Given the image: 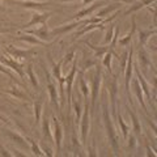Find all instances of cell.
Listing matches in <instances>:
<instances>
[{"label": "cell", "instance_id": "cell-37", "mask_svg": "<svg viewBox=\"0 0 157 157\" xmlns=\"http://www.w3.org/2000/svg\"><path fill=\"white\" fill-rule=\"evenodd\" d=\"M0 72H2V73H6V75H7L9 78H12L13 81H16V84H20V81L17 80V76L14 75V73H12L11 71H9V70H8V67H7V66H4L3 63H0Z\"/></svg>", "mask_w": 157, "mask_h": 157}, {"label": "cell", "instance_id": "cell-4", "mask_svg": "<svg viewBox=\"0 0 157 157\" xmlns=\"http://www.w3.org/2000/svg\"><path fill=\"white\" fill-rule=\"evenodd\" d=\"M89 102L85 101V106L82 110V114L80 118V139H81V144L82 147H85L88 143V134H89Z\"/></svg>", "mask_w": 157, "mask_h": 157}, {"label": "cell", "instance_id": "cell-31", "mask_svg": "<svg viewBox=\"0 0 157 157\" xmlns=\"http://www.w3.org/2000/svg\"><path fill=\"white\" fill-rule=\"evenodd\" d=\"M7 93H9V94L13 96V97L18 98V100H22V101H29V96H28L26 93L24 92L22 89H20V88H17V86H12L11 89H8V90H7Z\"/></svg>", "mask_w": 157, "mask_h": 157}, {"label": "cell", "instance_id": "cell-16", "mask_svg": "<svg viewBox=\"0 0 157 157\" xmlns=\"http://www.w3.org/2000/svg\"><path fill=\"white\" fill-rule=\"evenodd\" d=\"M43 102H45V93H42V94L34 101V124L36 126H38L39 123H41Z\"/></svg>", "mask_w": 157, "mask_h": 157}, {"label": "cell", "instance_id": "cell-24", "mask_svg": "<svg viewBox=\"0 0 157 157\" xmlns=\"http://www.w3.org/2000/svg\"><path fill=\"white\" fill-rule=\"evenodd\" d=\"M78 85H80V90L82 93V97H84V101H88L89 98V86H88L85 78H84V71H80L78 72Z\"/></svg>", "mask_w": 157, "mask_h": 157}, {"label": "cell", "instance_id": "cell-33", "mask_svg": "<svg viewBox=\"0 0 157 157\" xmlns=\"http://www.w3.org/2000/svg\"><path fill=\"white\" fill-rule=\"evenodd\" d=\"M121 7H122V6H121V4H118V3L110 4V6H106L104 9H102V11H100V12L97 13V17H100V18L104 20V18H106V16L113 11V9H119Z\"/></svg>", "mask_w": 157, "mask_h": 157}, {"label": "cell", "instance_id": "cell-29", "mask_svg": "<svg viewBox=\"0 0 157 157\" xmlns=\"http://www.w3.org/2000/svg\"><path fill=\"white\" fill-rule=\"evenodd\" d=\"M156 34V29L153 30H139V47H144L147 41Z\"/></svg>", "mask_w": 157, "mask_h": 157}, {"label": "cell", "instance_id": "cell-17", "mask_svg": "<svg viewBox=\"0 0 157 157\" xmlns=\"http://www.w3.org/2000/svg\"><path fill=\"white\" fill-rule=\"evenodd\" d=\"M4 135H6L7 137H9V139H11L12 141H14V143H17L18 145H21L24 149H28L29 148V145L26 143V139L22 135H20L18 132H14L12 130H6Z\"/></svg>", "mask_w": 157, "mask_h": 157}, {"label": "cell", "instance_id": "cell-25", "mask_svg": "<svg viewBox=\"0 0 157 157\" xmlns=\"http://www.w3.org/2000/svg\"><path fill=\"white\" fill-rule=\"evenodd\" d=\"M96 29H104V24H102V22H97V24H86V26L82 25L81 26V30L77 32L75 34V38H78V37H81V36H84V34H86L88 32L96 30Z\"/></svg>", "mask_w": 157, "mask_h": 157}, {"label": "cell", "instance_id": "cell-19", "mask_svg": "<svg viewBox=\"0 0 157 157\" xmlns=\"http://www.w3.org/2000/svg\"><path fill=\"white\" fill-rule=\"evenodd\" d=\"M156 0H139V2H136V3H134L132 6L127 9V11L123 13V16H128V14H131V13H134V12H136V11H139V9H141V8H145V7H148L149 4H152V3H155Z\"/></svg>", "mask_w": 157, "mask_h": 157}, {"label": "cell", "instance_id": "cell-21", "mask_svg": "<svg viewBox=\"0 0 157 157\" xmlns=\"http://www.w3.org/2000/svg\"><path fill=\"white\" fill-rule=\"evenodd\" d=\"M18 41H22V42H28L30 45H41V46H50L51 43L45 42V41H41L39 38H37L36 36H32V34H25V36H21V37H17Z\"/></svg>", "mask_w": 157, "mask_h": 157}, {"label": "cell", "instance_id": "cell-30", "mask_svg": "<svg viewBox=\"0 0 157 157\" xmlns=\"http://www.w3.org/2000/svg\"><path fill=\"white\" fill-rule=\"evenodd\" d=\"M117 121H118V124H119L121 127V131H122V136H123V139L127 140V136H128V132H130V126L126 123L124 119H123V117L121 115V113H118L117 114Z\"/></svg>", "mask_w": 157, "mask_h": 157}, {"label": "cell", "instance_id": "cell-47", "mask_svg": "<svg viewBox=\"0 0 157 157\" xmlns=\"http://www.w3.org/2000/svg\"><path fill=\"white\" fill-rule=\"evenodd\" d=\"M121 2H124V3H130L131 4V3H134L135 0H121Z\"/></svg>", "mask_w": 157, "mask_h": 157}, {"label": "cell", "instance_id": "cell-1", "mask_svg": "<svg viewBox=\"0 0 157 157\" xmlns=\"http://www.w3.org/2000/svg\"><path fill=\"white\" fill-rule=\"evenodd\" d=\"M104 104H102V117H104V124L106 128V134H107V139H109V143L111 145L113 151H114L115 155H119V141H118V134L114 128V124H113V119L109 111V102L106 100V93L104 96Z\"/></svg>", "mask_w": 157, "mask_h": 157}, {"label": "cell", "instance_id": "cell-48", "mask_svg": "<svg viewBox=\"0 0 157 157\" xmlns=\"http://www.w3.org/2000/svg\"><path fill=\"white\" fill-rule=\"evenodd\" d=\"M60 2H63V3H66V2H75V0H60Z\"/></svg>", "mask_w": 157, "mask_h": 157}, {"label": "cell", "instance_id": "cell-13", "mask_svg": "<svg viewBox=\"0 0 157 157\" xmlns=\"http://www.w3.org/2000/svg\"><path fill=\"white\" fill-rule=\"evenodd\" d=\"M134 68H135V72H136L137 81H139V84H140V86H141V90H143V94H145L147 100H148L151 104H152V94H151V86H149V84L145 81V77L143 76V73H141L140 68L137 67L135 63H134Z\"/></svg>", "mask_w": 157, "mask_h": 157}, {"label": "cell", "instance_id": "cell-6", "mask_svg": "<svg viewBox=\"0 0 157 157\" xmlns=\"http://www.w3.org/2000/svg\"><path fill=\"white\" fill-rule=\"evenodd\" d=\"M132 54H134V50L131 48V51L128 52V58H127V64L124 67V85H126V93L127 96H128V100L132 105V101H131V93H130V82H131V78H132V71H134V56H132Z\"/></svg>", "mask_w": 157, "mask_h": 157}, {"label": "cell", "instance_id": "cell-12", "mask_svg": "<svg viewBox=\"0 0 157 157\" xmlns=\"http://www.w3.org/2000/svg\"><path fill=\"white\" fill-rule=\"evenodd\" d=\"M26 33L28 34H32V36H36L37 38L41 39V41H45V42H48V43H51V39L54 38L51 36V30L47 26V22L46 24H42V26L39 28V29H37V30H29Z\"/></svg>", "mask_w": 157, "mask_h": 157}, {"label": "cell", "instance_id": "cell-14", "mask_svg": "<svg viewBox=\"0 0 157 157\" xmlns=\"http://www.w3.org/2000/svg\"><path fill=\"white\" fill-rule=\"evenodd\" d=\"M7 52L9 54V56H12L14 60H20V59H28L30 58L34 52V50H20V48H14L13 46H8L7 47Z\"/></svg>", "mask_w": 157, "mask_h": 157}, {"label": "cell", "instance_id": "cell-34", "mask_svg": "<svg viewBox=\"0 0 157 157\" xmlns=\"http://www.w3.org/2000/svg\"><path fill=\"white\" fill-rule=\"evenodd\" d=\"M114 55V51H107L104 54V58H102V66H104L107 71L111 73V59Z\"/></svg>", "mask_w": 157, "mask_h": 157}, {"label": "cell", "instance_id": "cell-9", "mask_svg": "<svg viewBox=\"0 0 157 157\" xmlns=\"http://www.w3.org/2000/svg\"><path fill=\"white\" fill-rule=\"evenodd\" d=\"M42 67H43V70H45V73H46V76H47V92H48V96H50V101H51V104H52L54 106H55V109H56V110H59V113H62L60 106H59V104H58L59 96H58L56 85L51 81V76H50V73L47 72L46 67L43 66V63H42Z\"/></svg>", "mask_w": 157, "mask_h": 157}, {"label": "cell", "instance_id": "cell-8", "mask_svg": "<svg viewBox=\"0 0 157 157\" xmlns=\"http://www.w3.org/2000/svg\"><path fill=\"white\" fill-rule=\"evenodd\" d=\"M86 24H89V20H84V21H80V20H75L73 22H70V24H64V25H60L55 29H52L51 30V36L52 37H56V36H63V34H66L68 32L73 30V29H76L77 26H82V25H86Z\"/></svg>", "mask_w": 157, "mask_h": 157}, {"label": "cell", "instance_id": "cell-26", "mask_svg": "<svg viewBox=\"0 0 157 157\" xmlns=\"http://www.w3.org/2000/svg\"><path fill=\"white\" fill-rule=\"evenodd\" d=\"M42 131H43L45 139L48 140L50 143H54V136H52V131H51V127H50V119H48L47 117L42 122Z\"/></svg>", "mask_w": 157, "mask_h": 157}, {"label": "cell", "instance_id": "cell-28", "mask_svg": "<svg viewBox=\"0 0 157 157\" xmlns=\"http://www.w3.org/2000/svg\"><path fill=\"white\" fill-rule=\"evenodd\" d=\"M25 73H26V76L29 77V80H30V82H32V85H33L34 89H38V88H39V82H38V78H37V76H36V73H34L32 63H29V64L26 66Z\"/></svg>", "mask_w": 157, "mask_h": 157}, {"label": "cell", "instance_id": "cell-35", "mask_svg": "<svg viewBox=\"0 0 157 157\" xmlns=\"http://www.w3.org/2000/svg\"><path fill=\"white\" fill-rule=\"evenodd\" d=\"M71 107H73V110H75V113H76V121L75 122L78 124V122H80V118H81V114H82V109H81L80 101H78V100H72Z\"/></svg>", "mask_w": 157, "mask_h": 157}, {"label": "cell", "instance_id": "cell-7", "mask_svg": "<svg viewBox=\"0 0 157 157\" xmlns=\"http://www.w3.org/2000/svg\"><path fill=\"white\" fill-rule=\"evenodd\" d=\"M51 16H52V12H38L37 11L36 13L32 14L30 21L21 26V30H28V29H30L32 26H36V25H38V24H41V25L42 24H46L47 20Z\"/></svg>", "mask_w": 157, "mask_h": 157}, {"label": "cell", "instance_id": "cell-23", "mask_svg": "<svg viewBox=\"0 0 157 157\" xmlns=\"http://www.w3.org/2000/svg\"><path fill=\"white\" fill-rule=\"evenodd\" d=\"M17 6L28 8V9H36V11H39V9L45 8L46 6H48V3H42V2H32V0H25V2H20L17 3Z\"/></svg>", "mask_w": 157, "mask_h": 157}, {"label": "cell", "instance_id": "cell-5", "mask_svg": "<svg viewBox=\"0 0 157 157\" xmlns=\"http://www.w3.org/2000/svg\"><path fill=\"white\" fill-rule=\"evenodd\" d=\"M76 73H77V59L73 60V64H72V68L70 73L64 77V84H66V88H64V93L67 94V98H68V115H70V111H71V102H72V85H73V80L76 77Z\"/></svg>", "mask_w": 157, "mask_h": 157}, {"label": "cell", "instance_id": "cell-44", "mask_svg": "<svg viewBox=\"0 0 157 157\" xmlns=\"http://www.w3.org/2000/svg\"><path fill=\"white\" fill-rule=\"evenodd\" d=\"M0 122H3V123H9V119H8L6 115L0 114Z\"/></svg>", "mask_w": 157, "mask_h": 157}, {"label": "cell", "instance_id": "cell-3", "mask_svg": "<svg viewBox=\"0 0 157 157\" xmlns=\"http://www.w3.org/2000/svg\"><path fill=\"white\" fill-rule=\"evenodd\" d=\"M101 77H102V72H101V67L97 66L96 67V73H94V77L92 78L90 81V113L93 115L96 109V102H97V98L98 94H100V85H101Z\"/></svg>", "mask_w": 157, "mask_h": 157}, {"label": "cell", "instance_id": "cell-36", "mask_svg": "<svg viewBox=\"0 0 157 157\" xmlns=\"http://www.w3.org/2000/svg\"><path fill=\"white\" fill-rule=\"evenodd\" d=\"M28 141H30V145H32V152L36 156H45V152L42 151V148L38 145V143L36 140H33V139H29L28 137Z\"/></svg>", "mask_w": 157, "mask_h": 157}, {"label": "cell", "instance_id": "cell-43", "mask_svg": "<svg viewBox=\"0 0 157 157\" xmlns=\"http://www.w3.org/2000/svg\"><path fill=\"white\" fill-rule=\"evenodd\" d=\"M0 155H2V156H7V157H12L13 156V153H9L7 149H4V147L2 144H0Z\"/></svg>", "mask_w": 157, "mask_h": 157}, {"label": "cell", "instance_id": "cell-2", "mask_svg": "<svg viewBox=\"0 0 157 157\" xmlns=\"http://www.w3.org/2000/svg\"><path fill=\"white\" fill-rule=\"evenodd\" d=\"M47 58H48V62L51 64V68H52V75H54V78L58 81L59 84V100H60V105H64L66 102V93H64V77L62 76V66H63V59L60 62L56 63L52 60V58L50 54H47Z\"/></svg>", "mask_w": 157, "mask_h": 157}, {"label": "cell", "instance_id": "cell-18", "mask_svg": "<svg viewBox=\"0 0 157 157\" xmlns=\"http://www.w3.org/2000/svg\"><path fill=\"white\" fill-rule=\"evenodd\" d=\"M136 29H137V25H136V18L135 16H132V28H131V30L126 34V36L123 38H121L119 41H118V43L122 46V47H124V46H128L130 43H131V39L132 37H134V34L136 32Z\"/></svg>", "mask_w": 157, "mask_h": 157}, {"label": "cell", "instance_id": "cell-39", "mask_svg": "<svg viewBox=\"0 0 157 157\" xmlns=\"http://www.w3.org/2000/svg\"><path fill=\"white\" fill-rule=\"evenodd\" d=\"M114 30H115V25H110V28L107 29V32H106V37L104 39V43L109 45V43L111 42L113 37H114Z\"/></svg>", "mask_w": 157, "mask_h": 157}, {"label": "cell", "instance_id": "cell-40", "mask_svg": "<svg viewBox=\"0 0 157 157\" xmlns=\"http://www.w3.org/2000/svg\"><path fill=\"white\" fill-rule=\"evenodd\" d=\"M75 54H76V51H75V48H72V50H71L70 52H67V54H66V56H64V58H63V64H64V63H66V64H67V63H68V62H71V60H72V59H73V58H75Z\"/></svg>", "mask_w": 157, "mask_h": 157}, {"label": "cell", "instance_id": "cell-45", "mask_svg": "<svg viewBox=\"0 0 157 157\" xmlns=\"http://www.w3.org/2000/svg\"><path fill=\"white\" fill-rule=\"evenodd\" d=\"M145 145H147V151H148V156H153V157H156V155H155V153H151V152H152V149H151L149 144H145Z\"/></svg>", "mask_w": 157, "mask_h": 157}, {"label": "cell", "instance_id": "cell-32", "mask_svg": "<svg viewBox=\"0 0 157 157\" xmlns=\"http://www.w3.org/2000/svg\"><path fill=\"white\" fill-rule=\"evenodd\" d=\"M85 43H86V45L92 48L93 51H94V56H96V58H97V56H102V55H104L105 52H107V51H114V50H111V47H110V46H102V47H97V46H93L92 43H89L88 41H86Z\"/></svg>", "mask_w": 157, "mask_h": 157}, {"label": "cell", "instance_id": "cell-38", "mask_svg": "<svg viewBox=\"0 0 157 157\" xmlns=\"http://www.w3.org/2000/svg\"><path fill=\"white\" fill-rule=\"evenodd\" d=\"M72 145H73V149H75V152H78V151L82 152V149H81V145H82V144L78 143L77 134H76L75 128H72Z\"/></svg>", "mask_w": 157, "mask_h": 157}, {"label": "cell", "instance_id": "cell-27", "mask_svg": "<svg viewBox=\"0 0 157 157\" xmlns=\"http://www.w3.org/2000/svg\"><path fill=\"white\" fill-rule=\"evenodd\" d=\"M139 62H140L141 67H143V72H145L147 68L152 66V62L149 60L148 54H147L144 47H140V50H139Z\"/></svg>", "mask_w": 157, "mask_h": 157}, {"label": "cell", "instance_id": "cell-46", "mask_svg": "<svg viewBox=\"0 0 157 157\" xmlns=\"http://www.w3.org/2000/svg\"><path fill=\"white\" fill-rule=\"evenodd\" d=\"M16 155H17V156H21V157H25V156H26V155H24V153H20V151L14 149V155H13V156H16Z\"/></svg>", "mask_w": 157, "mask_h": 157}, {"label": "cell", "instance_id": "cell-41", "mask_svg": "<svg viewBox=\"0 0 157 157\" xmlns=\"http://www.w3.org/2000/svg\"><path fill=\"white\" fill-rule=\"evenodd\" d=\"M127 139H128V147L131 149H136V145H137V141H136V137H135V135H132L131 134V136H127Z\"/></svg>", "mask_w": 157, "mask_h": 157}, {"label": "cell", "instance_id": "cell-10", "mask_svg": "<svg viewBox=\"0 0 157 157\" xmlns=\"http://www.w3.org/2000/svg\"><path fill=\"white\" fill-rule=\"evenodd\" d=\"M0 62L3 63L4 66H7L8 68H11L12 71H14L21 78H25V71H24V66L21 63H18L17 60H14L12 56H0Z\"/></svg>", "mask_w": 157, "mask_h": 157}, {"label": "cell", "instance_id": "cell-20", "mask_svg": "<svg viewBox=\"0 0 157 157\" xmlns=\"http://www.w3.org/2000/svg\"><path fill=\"white\" fill-rule=\"evenodd\" d=\"M134 89H135V93H136V97H137V101H139L140 106L143 107V110L147 115H148V107L145 105V101H144V94H143V90H141V86L139 84V81H137V78L134 80Z\"/></svg>", "mask_w": 157, "mask_h": 157}, {"label": "cell", "instance_id": "cell-42", "mask_svg": "<svg viewBox=\"0 0 157 157\" xmlns=\"http://www.w3.org/2000/svg\"><path fill=\"white\" fill-rule=\"evenodd\" d=\"M42 151L45 152V156H48V157H52L54 153H52V149L50 147H42Z\"/></svg>", "mask_w": 157, "mask_h": 157}, {"label": "cell", "instance_id": "cell-11", "mask_svg": "<svg viewBox=\"0 0 157 157\" xmlns=\"http://www.w3.org/2000/svg\"><path fill=\"white\" fill-rule=\"evenodd\" d=\"M52 123H54V131H52V136H54V143H55V148L58 152H60L62 148V143H63V128L60 122L58 121V118L55 115H52Z\"/></svg>", "mask_w": 157, "mask_h": 157}, {"label": "cell", "instance_id": "cell-15", "mask_svg": "<svg viewBox=\"0 0 157 157\" xmlns=\"http://www.w3.org/2000/svg\"><path fill=\"white\" fill-rule=\"evenodd\" d=\"M102 6H105V3L104 2H100V3H93V4H90L89 7H84L81 9V11H78L75 16H73V18L75 20H81V18H84V17H86V16H90V14L96 11V9H98V8H101Z\"/></svg>", "mask_w": 157, "mask_h": 157}, {"label": "cell", "instance_id": "cell-22", "mask_svg": "<svg viewBox=\"0 0 157 157\" xmlns=\"http://www.w3.org/2000/svg\"><path fill=\"white\" fill-rule=\"evenodd\" d=\"M127 110H128V115L131 117V121H132V130L135 131V134L137 136H141V124L139 122V118H137L136 113L134 110H131L128 105H127Z\"/></svg>", "mask_w": 157, "mask_h": 157}]
</instances>
